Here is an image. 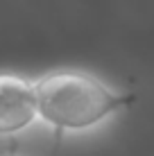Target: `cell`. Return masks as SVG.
Listing matches in <instances>:
<instances>
[{"label": "cell", "instance_id": "1", "mask_svg": "<svg viewBox=\"0 0 154 156\" xmlns=\"http://www.w3.org/2000/svg\"><path fill=\"white\" fill-rule=\"evenodd\" d=\"M36 86L39 118L59 129H86L127 106L131 95H116L91 75L59 70L45 75Z\"/></svg>", "mask_w": 154, "mask_h": 156}, {"label": "cell", "instance_id": "2", "mask_svg": "<svg viewBox=\"0 0 154 156\" xmlns=\"http://www.w3.org/2000/svg\"><path fill=\"white\" fill-rule=\"evenodd\" d=\"M36 118V86L18 75H0V133L25 129Z\"/></svg>", "mask_w": 154, "mask_h": 156}]
</instances>
